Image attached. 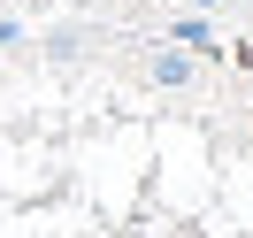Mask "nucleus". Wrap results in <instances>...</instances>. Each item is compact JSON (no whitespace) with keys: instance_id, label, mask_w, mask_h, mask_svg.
<instances>
[{"instance_id":"2","label":"nucleus","mask_w":253,"mask_h":238,"mask_svg":"<svg viewBox=\"0 0 253 238\" xmlns=\"http://www.w3.org/2000/svg\"><path fill=\"white\" fill-rule=\"evenodd\" d=\"M84 54V23H54L46 31V62H77Z\"/></svg>"},{"instance_id":"3","label":"nucleus","mask_w":253,"mask_h":238,"mask_svg":"<svg viewBox=\"0 0 253 238\" xmlns=\"http://www.w3.org/2000/svg\"><path fill=\"white\" fill-rule=\"evenodd\" d=\"M176 39H184V54H207V47H215V31H207V16H184V23H176Z\"/></svg>"},{"instance_id":"1","label":"nucleus","mask_w":253,"mask_h":238,"mask_svg":"<svg viewBox=\"0 0 253 238\" xmlns=\"http://www.w3.org/2000/svg\"><path fill=\"white\" fill-rule=\"evenodd\" d=\"M146 77H154V85H169V93H184V85H200V62H192L184 47H154Z\"/></svg>"},{"instance_id":"5","label":"nucleus","mask_w":253,"mask_h":238,"mask_svg":"<svg viewBox=\"0 0 253 238\" xmlns=\"http://www.w3.org/2000/svg\"><path fill=\"white\" fill-rule=\"evenodd\" d=\"M207 8H222V0H192V16H207Z\"/></svg>"},{"instance_id":"4","label":"nucleus","mask_w":253,"mask_h":238,"mask_svg":"<svg viewBox=\"0 0 253 238\" xmlns=\"http://www.w3.org/2000/svg\"><path fill=\"white\" fill-rule=\"evenodd\" d=\"M23 39H31V23H23V16H0V54H23Z\"/></svg>"}]
</instances>
